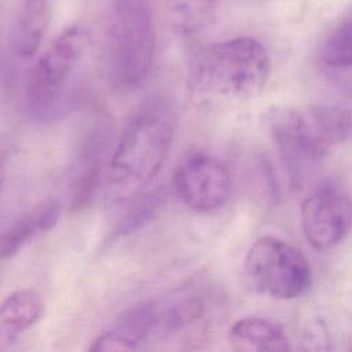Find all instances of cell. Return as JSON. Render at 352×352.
Segmentation results:
<instances>
[{"label":"cell","instance_id":"obj_14","mask_svg":"<svg viewBox=\"0 0 352 352\" xmlns=\"http://www.w3.org/2000/svg\"><path fill=\"white\" fill-rule=\"evenodd\" d=\"M304 113L312 131L329 150L352 140V98L315 103Z\"/></svg>","mask_w":352,"mask_h":352},{"label":"cell","instance_id":"obj_6","mask_svg":"<svg viewBox=\"0 0 352 352\" xmlns=\"http://www.w3.org/2000/svg\"><path fill=\"white\" fill-rule=\"evenodd\" d=\"M265 124L292 183L301 184L330 150L312 131L304 110L274 107L267 113Z\"/></svg>","mask_w":352,"mask_h":352},{"label":"cell","instance_id":"obj_10","mask_svg":"<svg viewBox=\"0 0 352 352\" xmlns=\"http://www.w3.org/2000/svg\"><path fill=\"white\" fill-rule=\"evenodd\" d=\"M161 308L155 302H142L124 311L91 344L89 351H135L160 329Z\"/></svg>","mask_w":352,"mask_h":352},{"label":"cell","instance_id":"obj_8","mask_svg":"<svg viewBox=\"0 0 352 352\" xmlns=\"http://www.w3.org/2000/svg\"><path fill=\"white\" fill-rule=\"evenodd\" d=\"M301 228L316 250L341 243L352 228V199L336 186H322L301 204Z\"/></svg>","mask_w":352,"mask_h":352},{"label":"cell","instance_id":"obj_5","mask_svg":"<svg viewBox=\"0 0 352 352\" xmlns=\"http://www.w3.org/2000/svg\"><path fill=\"white\" fill-rule=\"evenodd\" d=\"M245 272L260 293L276 300H293L311 285L307 258L290 243L272 235L258 238L245 256Z\"/></svg>","mask_w":352,"mask_h":352},{"label":"cell","instance_id":"obj_13","mask_svg":"<svg viewBox=\"0 0 352 352\" xmlns=\"http://www.w3.org/2000/svg\"><path fill=\"white\" fill-rule=\"evenodd\" d=\"M54 0H23L11 33V48L19 58L33 56L50 25Z\"/></svg>","mask_w":352,"mask_h":352},{"label":"cell","instance_id":"obj_12","mask_svg":"<svg viewBox=\"0 0 352 352\" xmlns=\"http://www.w3.org/2000/svg\"><path fill=\"white\" fill-rule=\"evenodd\" d=\"M59 216L60 204L54 198L25 213L0 236V260L15 256L33 238L50 231L58 223Z\"/></svg>","mask_w":352,"mask_h":352},{"label":"cell","instance_id":"obj_17","mask_svg":"<svg viewBox=\"0 0 352 352\" xmlns=\"http://www.w3.org/2000/svg\"><path fill=\"white\" fill-rule=\"evenodd\" d=\"M204 315V304L198 297H184L165 311L161 309L160 327L165 331H179Z\"/></svg>","mask_w":352,"mask_h":352},{"label":"cell","instance_id":"obj_3","mask_svg":"<svg viewBox=\"0 0 352 352\" xmlns=\"http://www.w3.org/2000/svg\"><path fill=\"white\" fill-rule=\"evenodd\" d=\"M88 44L82 25L66 28L40 56L26 85V109L40 121H51L70 111L82 95L80 67Z\"/></svg>","mask_w":352,"mask_h":352},{"label":"cell","instance_id":"obj_2","mask_svg":"<svg viewBox=\"0 0 352 352\" xmlns=\"http://www.w3.org/2000/svg\"><path fill=\"white\" fill-rule=\"evenodd\" d=\"M271 58L253 37H234L202 48L190 67L197 92L210 99L242 102L257 96L268 82Z\"/></svg>","mask_w":352,"mask_h":352},{"label":"cell","instance_id":"obj_15","mask_svg":"<svg viewBox=\"0 0 352 352\" xmlns=\"http://www.w3.org/2000/svg\"><path fill=\"white\" fill-rule=\"evenodd\" d=\"M228 338L232 346L239 351L280 352L292 348L283 327L260 316H246L236 320L230 327Z\"/></svg>","mask_w":352,"mask_h":352},{"label":"cell","instance_id":"obj_7","mask_svg":"<svg viewBox=\"0 0 352 352\" xmlns=\"http://www.w3.org/2000/svg\"><path fill=\"white\" fill-rule=\"evenodd\" d=\"M175 192L191 210L209 213L220 209L232 188L230 169L206 153H192L177 166L173 177Z\"/></svg>","mask_w":352,"mask_h":352},{"label":"cell","instance_id":"obj_16","mask_svg":"<svg viewBox=\"0 0 352 352\" xmlns=\"http://www.w3.org/2000/svg\"><path fill=\"white\" fill-rule=\"evenodd\" d=\"M320 58L326 66L333 69L352 67V15L327 36Z\"/></svg>","mask_w":352,"mask_h":352},{"label":"cell","instance_id":"obj_1","mask_svg":"<svg viewBox=\"0 0 352 352\" xmlns=\"http://www.w3.org/2000/svg\"><path fill=\"white\" fill-rule=\"evenodd\" d=\"M176 129L172 102L150 95L132 111L106 168L104 192L111 205H122L142 195L161 170Z\"/></svg>","mask_w":352,"mask_h":352},{"label":"cell","instance_id":"obj_9","mask_svg":"<svg viewBox=\"0 0 352 352\" xmlns=\"http://www.w3.org/2000/svg\"><path fill=\"white\" fill-rule=\"evenodd\" d=\"M111 139V122L104 116L96 118L88 128L77 158L72 165L69 176V201L74 210L82 209L99 184L103 168L107 164L106 155L109 153Z\"/></svg>","mask_w":352,"mask_h":352},{"label":"cell","instance_id":"obj_4","mask_svg":"<svg viewBox=\"0 0 352 352\" xmlns=\"http://www.w3.org/2000/svg\"><path fill=\"white\" fill-rule=\"evenodd\" d=\"M155 28L148 0H116L106 32V67L120 92L139 89L150 76Z\"/></svg>","mask_w":352,"mask_h":352},{"label":"cell","instance_id":"obj_18","mask_svg":"<svg viewBox=\"0 0 352 352\" xmlns=\"http://www.w3.org/2000/svg\"><path fill=\"white\" fill-rule=\"evenodd\" d=\"M139 201L132 206V209L124 216L118 226L120 234H129L144 224H147L157 213V210L161 208L164 201V191L162 190H154L151 192H147L144 195L138 197Z\"/></svg>","mask_w":352,"mask_h":352},{"label":"cell","instance_id":"obj_11","mask_svg":"<svg viewBox=\"0 0 352 352\" xmlns=\"http://www.w3.org/2000/svg\"><path fill=\"white\" fill-rule=\"evenodd\" d=\"M45 302L34 289H21L0 302V351L11 348L44 315Z\"/></svg>","mask_w":352,"mask_h":352},{"label":"cell","instance_id":"obj_19","mask_svg":"<svg viewBox=\"0 0 352 352\" xmlns=\"http://www.w3.org/2000/svg\"><path fill=\"white\" fill-rule=\"evenodd\" d=\"M10 157H11V146H10V143L6 139L0 140V188H1L3 182L6 179V169H7Z\"/></svg>","mask_w":352,"mask_h":352}]
</instances>
